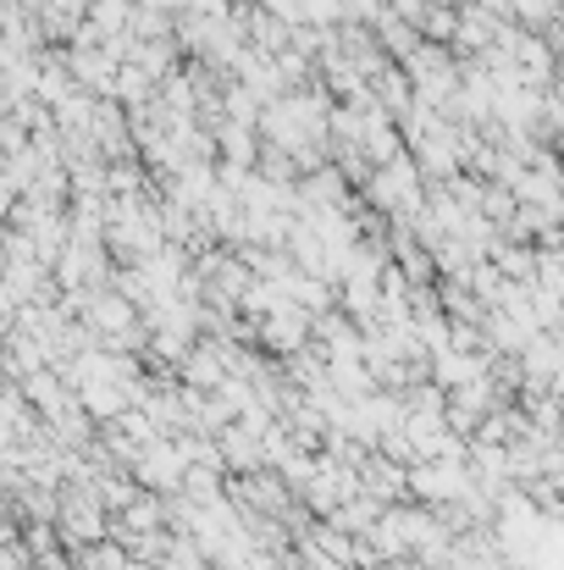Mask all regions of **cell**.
Listing matches in <instances>:
<instances>
[{
    "mask_svg": "<svg viewBox=\"0 0 564 570\" xmlns=\"http://www.w3.org/2000/svg\"><path fill=\"white\" fill-rule=\"evenodd\" d=\"M56 527H61V543H67V549H83V543L111 538V510H106L100 488L67 482V488H61V515H56Z\"/></svg>",
    "mask_w": 564,
    "mask_h": 570,
    "instance_id": "obj_1",
    "label": "cell"
},
{
    "mask_svg": "<svg viewBox=\"0 0 564 570\" xmlns=\"http://www.w3.org/2000/svg\"><path fill=\"white\" fill-rule=\"evenodd\" d=\"M476 488V476H471V465H459V460H420V465H409V499L415 504H448V499H465Z\"/></svg>",
    "mask_w": 564,
    "mask_h": 570,
    "instance_id": "obj_2",
    "label": "cell"
},
{
    "mask_svg": "<svg viewBox=\"0 0 564 570\" xmlns=\"http://www.w3.org/2000/svg\"><path fill=\"white\" fill-rule=\"evenodd\" d=\"M188 465H194V460L184 454V443H178V438H156V443L133 460V476H139L150 493H167V499H172V493H184Z\"/></svg>",
    "mask_w": 564,
    "mask_h": 570,
    "instance_id": "obj_3",
    "label": "cell"
},
{
    "mask_svg": "<svg viewBox=\"0 0 564 570\" xmlns=\"http://www.w3.org/2000/svg\"><path fill=\"white\" fill-rule=\"evenodd\" d=\"M221 465H227L232 476L266 471V465H271V454H266V438H260V432H249L244 421H232V426L221 432Z\"/></svg>",
    "mask_w": 564,
    "mask_h": 570,
    "instance_id": "obj_4",
    "label": "cell"
},
{
    "mask_svg": "<svg viewBox=\"0 0 564 570\" xmlns=\"http://www.w3.org/2000/svg\"><path fill=\"white\" fill-rule=\"evenodd\" d=\"M360 482H366V493H376L382 504L409 499V465H398V460L382 454V449H372V454L360 460Z\"/></svg>",
    "mask_w": 564,
    "mask_h": 570,
    "instance_id": "obj_5",
    "label": "cell"
},
{
    "mask_svg": "<svg viewBox=\"0 0 564 570\" xmlns=\"http://www.w3.org/2000/svg\"><path fill=\"white\" fill-rule=\"evenodd\" d=\"M387 515V504L376 499V493H360V499H349L344 510H333V515H321V521H333V527H344L349 538H372L376 521Z\"/></svg>",
    "mask_w": 564,
    "mask_h": 570,
    "instance_id": "obj_6",
    "label": "cell"
},
{
    "mask_svg": "<svg viewBox=\"0 0 564 570\" xmlns=\"http://www.w3.org/2000/svg\"><path fill=\"white\" fill-rule=\"evenodd\" d=\"M72 566L78 570H133V549L117 543V538H100V543L72 549Z\"/></svg>",
    "mask_w": 564,
    "mask_h": 570,
    "instance_id": "obj_7",
    "label": "cell"
},
{
    "mask_svg": "<svg viewBox=\"0 0 564 570\" xmlns=\"http://www.w3.org/2000/svg\"><path fill=\"white\" fill-rule=\"evenodd\" d=\"M305 333H310V322L288 311V316H271V322L260 327V344H266V350H277V355H294V350L305 344Z\"/></svg>",
    "mask_w": 564,
    "mask_h": 570,
    "instance_id": "obj_8",
    "label": "cell"
}]
</instances>
